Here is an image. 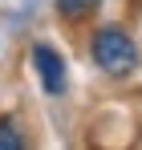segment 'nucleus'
<instances>
[{"instance_id": "1", "label": "nucleus", "mask_w": 142, "mask_h": 150, "mask_svg": "<svg viewBox=\"0 0 142 150\" xmlns=\"http://www.w3.org/2000/svg\"><path fill=\"white\" fill-rule=\"evenodd\" d=\"M89 57H94V65L102 73L122 77L138 65V45L122 25H102L94 33V41H89Z\"/></svg>"}, {"instance_id": "2", "label": "nucleus", "mask_w": 142, "mask_h": 150, "mask_svg": "<svg viewBox=\"0 0 142 150\" xmlns=\"http://www.w3.org/2000/svg\"><path fill=\"white\" fill-rule=\"evenodd\" d=\"M33 69L41 77V89L45 93H65V57L53 49V45H33Z\"/></svg>"}, {"instance_id": "3", "label": "nucleus", "mask_w": 142, "mask_h": 150, "mask_svg": "<svg viewBox=\"0 0 142 150\" xmlns=\"http://www.w3.org/2000/svg\"><path fill=\"white\" fill-rule=\"evenodd\" d=\"M97 8H102V0H57V16H61V21H69V25L89 21Z\"/></svg>"}, {"instance_id": "4", "label": "nucleus", "mask_w": 142, "mask_h": 150, "mask_svg": "<svg viewBox=\"0 0 142 150\" xmlns=\"http://www.w3.org/2000/svg\"><path fill=\"white\" fill-rule=\"evenodd\" d=\"M0 150H24L21 122H16L12 114H0Z\"/></svg>"}]
</instances>
